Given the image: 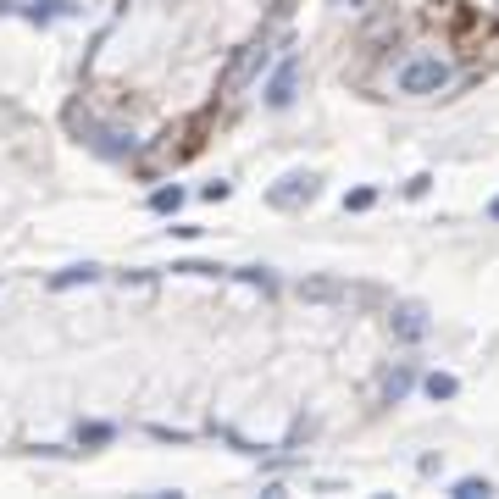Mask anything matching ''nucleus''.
<instances>
[{
	"label": "nucleus",
	"mask_w": 499,
	"mask_h": 499,
	"mask_svg": "<svg viewBox=\"0 0 499 499\" xmlns=\"http://www.w3.org/2000/svg\"><path fill=\"white\" fill-rule=\"evenodd\" d=\"M450 78H455V67L444 56H411L400 67V95H439V89H450Z\"/></svg>",
	"instance_id": "1"
},
{
	"label": "nucleus",
	"mask_w": 499,
	"mask_h": 499,
	"mask_svg": "<svg viewBox=\"0 0 499 499\" xmlns=\"http://www.w3.org/2000/svg\"><path fill=\"white\" fill-rule=\"evenodd\" d=\"M84 133H89V145H95L106 161L133 156V133H122V128H95V122H84Z\"/></svg>",
	"instance_id": "5"
},
{
	"label": "nucleus",
	"mask_w": 499,
	"mask_h": 499,
	"mask_svg": "<svg viewBox=\"0 0 499 499\" xmlns=\"http://www.w3.org/2000/svg\"><path fill=\"white\" fill-rule=\"evenodd\" d=\"M200 194H205V200H211V205H217V200H228V183H223V178H217V183H205V189H200Z\"/></svg>",
	"instance_id": "16"
},
{
	"label": "nucleus",
	"mask_w": 499,
	"mask_h": 499,
	"mask_svg": "<svg viewBox=\"0 0 499 499\" xmlns=\"http://www.w3.org/2000/svg\"><path fill=\"white\" fill-rule=\"evenodd\" d=\"M261 95H266V106H272V111H289V106H295V95H300V56H283V61H277V73L266 78V89H261Z\"/></svg>",
	"instance_id": "3"
},
{
	"label": "nucleus",
	"mask_w": 499,
	"mask_h": 499,
	"mask_svg": "<svg viewBox=\"0 0 499 499\" xmlns=\"http://www.w3.org/2000/svg\"><path fill=\"white\" fill-rule=\"evenodd\" d=\"M488 217H494V223H499V200H494V205H488Z\"/></svg>",
	"instance_id": "18"
},
{
	"label": "nucleus",
	"mask_w": 499,
	"mask_h": 499,
	"mask_svg": "<svg viewBox=\"0 0 499 499\" xmlns=\"http://www.w3.org/2000/svg\"><path fill=\"white\" fill-rule=\"evenodd\" d=\"M95 277H100V266L78 261V266H67V272H56V277H50V289H78V283H95Z\"/></svg>",
	"instance_id": "8"
},
{
	"label": "nucleus",
	"mask_w": 499,
	"mask_h": 499,
	"mask_svg": "<svg viewBox=\"0 0 499 499\" xmlns=\"http://www.w3.org/2000/svg\"><path fill=\"white\" fill-rule=\"evenodd\" d=\"M178 205H183V189H178V183H172V189H156V194H151V211H161V217H167V211H178Z\"/></svg>",
	"instance_id": "12"
},
{
	"label": "nucleus",
	"mask_w": 499,
	"mask_h": 499,
	"mask_svg": "<svg viewBox=\"0 0 499 499\" xmlns=\"http://www.w3.org/2000/svg\"><path fill=\"white\" fill-rule=\"evenodd\" d=\"M450 494H455V499H483V494H494V488H488V477H461Z\"/></svg>",
	"instance_id": "13"
},
{
	"label": "nucleus",
	"mask_w": 499,
	"mask_h": 499,
	"mask_svg": "<svg viewBox=\"0 0 499 499\" xmlns=\"http://www.w3.org/2000/svg\"><path fill=\"white\" fill-rule=\"evenodd\" d=\"M317 194V172H283L272 189H266V205H277V211H295V205H306Z\"/></svg>",
	"instance_id": "4"
},
{
	"label": "nucleus",
	"mask_w": 499,
	"mask_h": 499,
	"mask_svg": "<svg viewBox=\"0 0 499 499\" xmlns=\"http://www.w3.org/2000/svg\"><path fill=\"white\" fill-rule=\"evenodd\" d=\"M411 383H416V372H411V361H400V367L383 378V400H389V405H400V400L411 394Z\"/></svg>",
	"instance_id": "7"
},
{
	"label": "nucleus",
	"mask_w": 499,
	"mask_h": 499,
	"mask_svg": "<svg viewBox=\"0 0 499 499\" xmlns=\"http://www.w3.org/2000/svg\"><path fill=\"white\" fill-rule=\"evenodd\" d=\"M272 61V45L266 39H250L234 61H228V73H223V95L234 100V95H244L250 89V78H261V67Z\"/></svg>",
	"instance_id": "2"
},
{
	"label": "nucleus",
	"mask_w": 499,
	"mask_h": 499,
	"mask_svg": "<svg viewBox=\"0 0 499 499\" xmlns=\"http://www.w3.org/2000/svg\"><path fill=\"white\" fill-rule=\"evenodd\" d=\"M389 327H394V338L416 344V338H427V311H421L416 300H405V306H394V311H389Z\"/></svg>",
	"instance_id": "6"
},
{
	"label": "nucleus",
	"mask_w": 499,
	"mask_h": 499,
	"mask_svg": "<svg viewBox=\"0 0 499 499\" xmlns=\"http://www.w3.org/2000/svg\"><path fill=\"white\" fill-rule=\"evenodd\" d=\"M300 295L306 300H338L344 289H338V283H327V277H311V283H300Z\"/></svg>",
	"instance_id": "11"
},
{
	"label": "nucleus",
	"mask_w": 499,
	"mask_h": 499,
	"mask_svg": "<svg viewBox=\"0 0 499 499\" xmlns=\"http://www.w3.org/2000/svg\"><path fill=\"white\" fill-rule=\"evenodd\" d=\"M73 6H78V0H34L28 17H34V23H56V17H67Z\"/></svg>",
	"instance_id": "10"
},
{
	"label": "nucleus",
	"mask_w": 499,
	"mask_h": 499,
	"mask_svg": "<svg viewBox=\"0 0 499 499\" xmlns=\"http://www.w3.org/2000/svg\"><path fill=\"white\" fill-rule=\"evenodd\" d=\"M477 12H488V17H499V0H477Z\"/></svg>",
	"instance_id": "17"
},
{
	"label": "nucleus",
	"mask_w": 499,
	"mask_h": 499,
	"mask_svg": "<svg viewBox=\"0 0 499 499\" xmlns=\"http://www.w3.org/2000/svg\"><path fill=\"white\" fill-rule=\"evenodd\" d=\"M106 439H111V427H100V421H95V427H84V444H106Z\"/></svg>",
	"instance_id": "15"
},
{
	"label": "nucleus",
	"mask_w": 499,
	"mask_h": 499,
	"mask_svg": "<svg viewBox=\"0 0 499 499\" xmlns=\"http://www.w3.org/2000/svg\"><path fill=\"white\" fill-rule=\"evenodd\" d=\"M421 389H427V400H455V394H461V383H455L450 372H427Z\"/></svg>",
	"instance_id": "9"
},
{
	"label": "nucleus",
	"mask_w": 499,
	"mask_h": 499,
	"mask_svg": "<svg viewBox=\"0 0 499 499\" xmlns=\"http://www.w3.org/2000/svg\"><path fill=\"white\" fill-rule=\"evenodd\" d=\"M372 200H378V194H372V189H355V194H344V211H367V205H372Z\"/></svg>",
	"instance_id": "14"
}]
</instances>
